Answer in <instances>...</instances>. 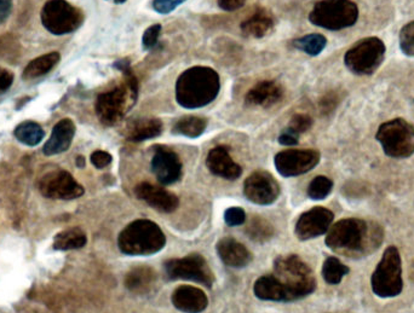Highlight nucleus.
<instances>
[{"label":"nucleus","instance_id":"9d476101","mask_svg":"<svg viewBox=\"0 0 414 313\" xmlns=\"http://www.w3.org/2000/svg\"><path fill=\"white\" fill-rule=\"evenodd\" d=\"M84 16L66 0H49L42 10V24L50 33L64 35L80 27Z\"/></svg>","mask_w":414,"mask_h":313},{"label":"nucleus","instance_id":"72a5a7b5","mask_svg":"<svg viewBox=\"0 0 414 313\" xmlns=\"http://www.w3.org/2000/svg\"><path fill=\"white\" fill-rule=\"evenodd\" d=\"M334 183L327 177L319 176L314 178L308 188V195L311 199H324L331 194Z\"/></svg>","mask_w":414,"mask_h":313},{"label":"nucleus","instance_id":"412c9836","mask_svg":"<svg viewBox=\"0 0 414 313\" xmlns=\"http://www.w3.org/2000/svg\"><path fill=\"white\" fill-rule=\"evenodd\" d=\"M284 97V91L275 81H261L253 86L245 97V105L248 107L269 108L279 103Z\"/></svg>","mask_w":414,"mask_h":313},{"label":"nucleus","instance_id":"4be33fe9","mask_svg":"<svg viewBox=\"0 0 414 313\" xmlns=\"http://www.w3.org/2000/svg\"><path fill=\"white\" fill-rule=\"evenodd\" d=\"M217 253L225 265L241 269L252 261V254L243 243L232 238H225L217 244Z\"/></svg>","mask_w":414,"mask_h":313},{"label":"nucleus","instance_id":"4c0bfd02","mask_svg":"<svg viewBox=\"0 0 414 313\" xmlns=\"http://www.w3.org/2000/svg\"><path fill=\"white\" fill-rule=\"evenodd\" d=\"M160 33H162V24H154L152 27H149L143 34V46L146 48H154L157 44Z\"/></svg>","mask_w":414,"mask_h":313},{"label":"nucleus","instance_id":"39448f33","mask_svg":"<svg viewBox=\"0 0 414 313\" xmlns=\"http://www.w3.org/2000/svg\"><path fill=\"white\" fill-rule=\"evenodd\" d=\"M165 244V233L157 224L148 219L130 223L118 238L120 251L126 256H152L162 251Z\"/></svg>","mask_w":414,"mask_h":313},{"label":"nucleus","instance_id":"49530a36","mask_svg":"<svg viewBox=\"0 0 414 313\" xmlns=\"http://www.w3.org/2000/svg\"><path fill=\"white\" fill-rule=\"evenodd\" d=\"M76 166L79 167V168H83V167L85 166V159L83 156H78L76 157Z\"/></svg>","mask_w":414,"mask_h":313},{"label":"nucleus","instance_id":"20e7f679","mask_svg":"<svg viewBox=\"0 0 414 313\" xmlns=\"http://www.w3.org/2000/svg\"><path fill=\"white\" fill-rule=\"evenodd\" d=\"M124 81L101 93L96 100V114L105 126H115L134 107L138 96V80L132 71H125Z\"/></svg>","mask_w":414,"mask_h":313},{"label":"nucleus","instance_id":"a211bd4d","mask_svg":"<svg viewBox=\"0 0 414 313\" xmlns=\"http://www.w3.org/2000/svg\"><path fill=\"white\" fill-rule=\"evenodd\" d=\"M206 166L214 176L235 181L243 175V168L234 161L229 150L223 145L211 149L206 157Z\"/></svg>","mask_w":414,"mask_h":313},{"label":"nucleus","instance_id":"f3484780","mask_svg":"<svg viewBox=\"0 0 414 313\" xmlns=\"http://www.w3.org/2000/svg\"><path fill=\"white\" fill-rule=\"evenodd\" d=\"M135 194L138 199L162 213H172L180 206V199L176 195L147 181L138 184Z\"/></svg>","mask_w":414,"mask_h":313},{"label":"nucleus","instance_id":"6ab92c4d","mask_svg":"<svg viewBox=\"0 0 414 313\" xmlns=\"http://www.w3.org/2000/svg\"><path fill=\"white\" fill-rule=\"evenodd\" d=\"M172 304L184 313H200L205 311L209 299L202 290L191 287L181 285L172 294Z\"/></svg>","mask_w":414,"mask_h":313},{"label":"nucleus","instance_id":"f704fd0d","mask_svg":"<svg viewBox=\"0 0 414 313\" xmlns=\"http://www.w3.org/2000/svg\"><path fill=\"white\" fill-rule=\"evenodd\" d=\"M400 48L402 53L414 57V21L404 26L400 32Z\"/></svg>","mask_w":414,"mask_h":313},{"label":"nucleus","instance_id":"de8ad7c7","mask_svg":"<svg viewBox=\"0 0 414 313\" xmlns=\"http://www.w3.org/2000/svg\"><path fill=\"white\" fill-rule=\"evenodd\" d=\"M113 1H114V3H117V4H124L126 0H113Z\"/></svg>","mask_w":414,"mask_h":313},{"label":"nucleus","instance_id":"7c9ffc66","mask_svg":"<svg viewBox=\"0 0 414 313\" xmlns=\"http://www.w3.org/2000/svg\"><path fill=\"white\" fill-rule=\"evenodd\" d=\"M327 45V39L322 34H308L302 38L295 39L293 46L309 56H318L324 51Z\"/></svg>","mask_w":414,"mask_h":313},{"label":"nucleus","instance_id":"c9c22d12","mask_svg":"<svg viewBox=\"0 0 414 313\" xmlns=\"http://www.w3.org/2000/svg\"><path fill=\"white\" fill-rule=\"evenodd\" d=\"M311 126H313V119L310 118L309 115L295 114L292 116L288 128L300 134V133L307 132Z\"/></svg>","mask_w":414,"mask_h":313},{"label":"nucleus","instance_id":"393cba45","mask_svg":"<svg viewBox=\"0 0 414 313\" xmlns=\"http://www.w3.org/2000/svg\"><path fill=\"white\" fill-rule=\"evenodd\" d=\"M162 129H164V125L162 120H138L130 126L126 132V138L130 142H144L148 139L159 137L162 133Z\"/></svg>","mask_w":414,"mask_h":313},{"label":"nucleus","instance_id":"ea45409f","mask_svg":"<svg viewBox=\"0 0 414 313\" xmlns=\"http://www.w3.org/2000/svg\"><path fill=\"white\" fill-rule=\"evenodd\" d=\"M90 160L91 163H92L96 168L102 170V168H105V167L110 166V163H112V160H113V157H112L110 152H103V150H96V152L91 154Z\"/></svg>","mask_w":414,"mask_h":313},{"label":"nucleus","instance_id":"c756f323","mask_svg":"<svg viewBox=\"0 0 414 313\" xmlns=\"http://www.w3.org/2000/svg\"><path fill=\"white\" fill-rule=\"evenodd\" d=\"M207 127V120L199 116H186L178 120L173 128V134H181L184 137L196 138L200 137L202 133L205 132Z\"/></svg>","mask_w":414,"mask_h":313},{"label":"nucleus","instance_id":"2f4dec72","mask_svg":"<svg viewBox=\"0 0 414 313\" xmlns=\"http://www.w3.org/2000/svg\"><path fill=\"white\" fill-rule=\"evenodd\" d=\"M246 233L248 238L257 241V242H266L270 240L274 235V228L272 224L266 219L261 217H253L246 226Z\"/></svg>","mask_w":414,"mask_h":313},{"label":"nucleus","instance_id":"1a4fd4ad","mask_svg":"<svg viewBox=\"0 0 414 313\" xmlns=\"http://www.w3.org/2000/svg\"><path fill=\"white\" fill-rule=\"evenodd\" d=\"M402 267L397 248H388L372 276V289L381 298H394L402 292Z\"/></svg>","mask_w":414,"mask_h":313},{"label":"nucleus","instance_id":"f257e3e1","mask_svg":"<svg viewBox=\"0 0 414 313\" xmlns=\"http://www.w3.org/2000/svg\"><path fill=\"white\" fill-rule=\"evenodd\" d=\"M383 238V231L378 225H371L361 219L339 220L329 228L326 244L332 251L345 256L368 254L378 248Z\"/></svg>","mask_w":414,"mask_h":313},{"label":"nucleus","instance_id":"c03bdc74","mask_svg":"<svg viewBox=\"0 0 414 313\" xmlns=\"http://www.w3.org/2000/svg\"><path fill=\"white\" fill-rule=\"evenodd\" d=\"M248 0H218V5L221 9L225 11H235L241 9L243 5L246 4Z\"/></svg>","mask_w":414,"mask_h":313},{"label":"nucleus","instance_id":"c85d7f7f","mask_svg":"<svg viewBox=\"0 0 414 313\" xmlns=\"http://www.w3.org/2000/svg\"><path fill=\"white\" fill-rule=\"evenodd\" d=\"M14 134L19 143L28 147L38 145L45 137V132L42 126L33 121H24L22 124H19L15 128Z\"/></svg>","mask_w":414,"mask_h":313},{"label":"nucleus","instance_id":"b1692460","mask_svg":"<svg viewBox=\"0 0 414 313\" xmlns=\"http://www.w3.org/2000/svg\"><path fill=\"white\" fill-rule=\"evenodd\" d=\"M274 19L266 10L258 9L241 24V32L246 37L261 39L272 32Z\"/></svg>","mask_w":414,"mask_h":313},{"label":"nucleus","instance_id":"79ce46f5","mask_svg":"<svg viewBox=\"0 0 414 313\" xmlns=\"http://www.w3.org/2000/svg\"><path fill=\"white\" fill-rule=\"evenodd\" d=\"M12 82H14V74L8 69L0 68V92L9 90Z\"/></svg>","mask_w":414,"mask_h":313},{"label":"nucleus","instance_id":"aec40b11","mask_svg":"<svg viewBox=\"0 0 414 313\" xmlns=\"http://www.w3.org/2000/svg\"><path fill=\"white\" fill-rule=\"evenodd\" d=\"M74 134H76V125L71 119H62L58 121V124L53 126V132L48 142L44 145V154L46 156H53V155L67 152L73 142Z\"/></svg>","mask_w":414,"mask_h":313},{"label":"nucleus","instance_id":"e433bc0d","mask_svg":"<svg viewBox=\"0 0 414 313\" xmlns=\"http://www.w3.org/2000/svg\"><path fill=\"white\" fill-rule=\"evenodd\" d=\"M224 220L229 226H239L246 223V213L240 207H232L224 213Z\"/></svg>","mask_w":414,"mask_h":313},{"label":"nucleus","instance_id":"cd10ccee","mask_svg":"<svg viewBox=\"0 0 414 313\" xmlns=\"http://www.w3.org/2000/svg\"><path fill=\"white\" fill-rule=\"evenodd\" d=\"M87 242L85 233L79 228H71L58 233L53 238V248L56 251L80 249Z\"/></svg>","mask_w":414,"mask_h":313},{"label":"nucleus","instance_id":"0eeeda50","mask_svg":"<svg viewBox=\"0 0 414 313\" xmlns=\"http://www.w3.org/2000/svg\"><path fill=\"white\" fill-rule=\"evenodd\" d=\"M376 138L388 156L405 159L414 152V126L405 119L399 118L381 124Z\"/></svg>","mask_w":414,"mask_h":313},{"label":"nucleus","instance_id":"9b49d317","mask_svg":"<svg viewBox=\"0 0 414 313\" xmlns=\"http://www.w3.org/2000/svg\"><path fill=\"white\" fill-rule=\"evenodd\" d=\"M169 280H193L211 288L214 285V272L207 261L200 254H191L181 259H170L164 264Z\"/></svg>","mask_w":414,"mask_h":313},{"label":"nucleus","instance_id":"a19ab883","mask_svg":"<svg viewBox=\"0 0 414 313\" xmlns=\"http://www.w3.org/2000/svg\"><path fill=\"white\" fill-rule=\"evenodd\" d=\"M298 141H300V134L290 128L285 129L279 137V143L282 145H295V144H298Z\"/></svg>","mask_w":414,"mask_h":313},{"label":"nucleus","instance_id":"ddd939ff","mask_svg":"<svg viewBox=\"0 0 414 313\" xmlns=\"http://www.w3.org/2000/svg\"><path fill=\"white\" fill-rule=\"evenodd\" d=\"M39 191L51 199H74L84 195V188L66 171L45 175L39 181Z\"/></svg>","mask_w":414,"mask_h":313},{"label":"nucleus","instance_id":"bb28decb","mask_svg":"<svg viewBox=\"0 0 414 313\" xmlns=\"http://www.w3.org/2000/svg\"><path fill=\"white\" fill-rule=\"evenodd\" d=\"M58 62H60V53H50L48 55H44V56L35 58L32 62H29L24 68L22 76H24V80L37 79V78L48 74L49 71H53V66H56Z\"/></svg>","mask_w":414,"mask_h":313},{"label":"nucleus","instance_id":"dca6fc26","mask_svg":"<svg viewBox=\"0 0 414 313\" xmlns=\"http://www.w3.org/2000/svg\"><path fill=\"white\" fill-rule=\"evenodd\" d=\"M152 170L162 184L171 186L181 179L182 162L176 152L157 147L152 159Z\"/></svg>","mask_w":414,"mask_h":313},{"label":"nucleus","instance_id":"7ed1b4c3","mask_svg":"<svg viewBox=\"0 0 414 313\" xmlns=\"http://www.w3.org/2000/svg\"><path fill=\"white\" fill-rule=\"evenodd\" d=\"M284 292L285 301L303 299L316 288L314 274L297 256H279L274 261V274Z\"/></svg>","mask_w":414,"mask_h":313},{"label":"nucleus","instance_id":"5701e85b","mask_svg":"<svg viewBox=\"0 0 414 313\" xmlns=\"http://www.w3.org/2000/svg\"><path fill=\"white\" fill-rule=\"evenodd\" d=\"M157 272L149 266H137L125 277V287L135 294H146L157 282Z\"/></svg>","mask_w":414,"mask_h":313},{"label":"nucleus","instance_id":"6e6552de","mask_svg":"<svg viewBox=\"0 0 414 313\" xmlns=\"http://www.w3.org/2000/svg\"><path fill=\"white\" fill-rule=\"evenodd\" d=\"M386 48L376 37L363 38L347 50L344 63L356 75H371L384 61Z\"/></svg>","mask_w":414,"mask_h":313},{"label":"nucleus","instance_id":"423d86ee","mask_svg":"<svg viewBox=\"0 0 414 313\" xmlns=\"http://www.w3.org/2000/svg\"><path fill=\"white\" fill-rule=\"evenodd\" d=\"M357 19L359 8L352 0H321L309 15L311 24L329 30L349 28Z\"/></svg>","mask_w":414,"mask_h":313},{"label":"nucleus","instance_id":"f03ea898","mask_svg":"<svg viewBox=\"0 0 414 313\" xmlns=\"http://www.w3.org/2000/svg\"><path fill=\"white\" fill-rule=\"evenodd\" d=\"M221 90L217 71L209 66H191L176 82V100L186 109H198L212 103Z\"/></svg>","mask_w":414,"mask_h":313},{"label":"nucleus","instance_id":"473e14b6","mask_svg":"<svg viewBox=\"0 0 414 313\" xmlns=\"http://www.w3.org/2000/svg\"><path fill=\"white\" fill-rule=\"evenodd\" d=\"M349 274V269L337 258H329L322 266V276L329 285H338L344 276Z\"/></svg>","mask_w":414,"mask_h":313},{"label":"nucleus","instance_id":"2eb2a0df","mask_svg":"<svg viewBox=\"0 0 414 313\" xmlns=\"http://www.w3.org/2000/svg\"><path fill=\"white\" fill-rule=\"evenodd\" d=\"M334 218L329 209L314 207L300 215L295 224V235L302 241L319 238L329 231Z\"/></svg>","mask_w":414,"mask_h":313},{"label":"nucleus","instance_id":"58836bf2","mask_svg":"<svg viewBox=\"0 0 414 313\" xmlns=\"http://www.w3.org/2000/svg\"><path fill=\"white\" fill-rule=\"evenodd\" d=\"M187 0H154L153 8L159 14L166 15L172 12L177 6L183 4Z\"/></svg>","mask_w":414,"mask_h":313},{"label":"nucleus","instance_id":"a878e982","mask_svg":"<svg viewBox=\"0 0 414 313\" xmlns=\"http://www.w3.org/2000/svg\"><path fill=\"white\" fill-rule=\"evenodd\" d=\"M253 293L258 299L267 301H285L284 292L273 275L259 277L253 285Z\"/></svg>","mask_w":414,"mask_h":313},{"label":"nucleus","instance_id":"a18cd8bd","mask_svg":"<svg viewBox=\"0 0 414 313\" xmlns=\"http://www.w3.org/2000/svg\"><path fill=\"white\" fill-rule=\"evenodd\" d=\"M12 8L11 0H0V24H4L6 19H9Z\"/></svg>","mask_w":414,"mask_h":313},{"label":"nucleus","instance_id":"f8f14e48","mask_svg":"<svg viewBox=\"0 0 414 313\" xmlns=\"http://www.w3.org/2000/svg\"><path fill=\"white\" fill-rule=\"evenodd\" d=\"M320 162V152L313 149H290L280 152L274 159L276 170L281 176L297 177L311 171Z\"/></svg>","mask_w":414,"mask_h":313},{"label":"nucleus","instance_id":"4468645a","mask_svg":"<svg viewBox=\"0 0 414 313\" xmlns=\"http://www.w3.org/2000/svg\"><path fill=\"white\" fill-rule=\"evenodd\" d=\"M243 195L253 204H272L280 195V186L269 172H253L243 183Z\"/></svg>","mask_w":414,"mask_h":313},{"label":"nucleus","instance_id":"37998d69","mask_svg":"<svg viewBox=\"0 0 414 313\" xmlns=\"http://www.w3.org/2000/svg\"><path fill=\"white\" fill-rule=\"evenodd\" d=\"M337 105V97L334 93H329L325 96L324 98L320 102V108L322 110V113H329L336 108Z\"/></svg>","mask_w":414,"mask_h":313}]
</instances>
